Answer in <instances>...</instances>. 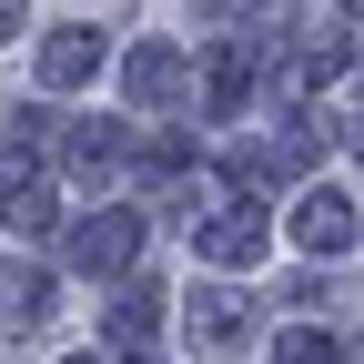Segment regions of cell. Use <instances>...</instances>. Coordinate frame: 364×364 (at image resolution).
Instances as JSON below:
<instances>
[{
	"mask_svg": "<svg viewBox=\"0 0 364 364\" xmlns=\"http://www.w3.org/2000/svg\"><path fill=\"white\" fill-rule=\"evenodd\" d=\"M91 61H102V41H91V31H61V41H51V51H41V71H51L61 91H71V81H81Z\"/></svg>",
	"mask_w": 364,
	"mask_h": 364,
	"instance_id": "obj_1",
	"label": "cell"
},
{
	"mask_svg": "<svg viewBox=\"0 0 364 364\" xmlns=\"http://www.w3.org/2000/svg\"><path fill=\"white\" fill-rule=\"evenodd\" d=\"M132 91L162 102V91H172V51H132Z\"/></svg>",
	"mask_w": 364,
	"mask_h": 364,
	"instance_id": "obj_2",
	"label": "cell"
},
{
	"mask_svg": "<svg viewBox=\"0 0 364 364\" xmlns=\"http://www.w3.org/2000/svg\"><path fill=\"white\" fill-rule=\"evenodd\" d=\"M294 233H304V243H344V213H334V203H304Z\"/></svg>",
	"mask_w": 364,
	"mask_h": 364,
	"instance_id": "obj_3",
	"label": "cell"
}]
</instances>
